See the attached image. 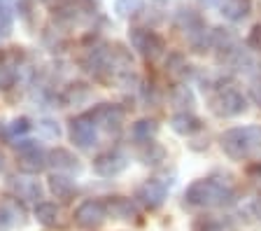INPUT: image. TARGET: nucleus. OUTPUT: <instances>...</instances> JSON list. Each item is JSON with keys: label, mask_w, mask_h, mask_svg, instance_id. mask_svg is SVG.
Masks as SVG:
<instances>
[{"label": "nucleus", "mask_w": 261, "mask_h": 231, "mask_svg": "<svg viewBox=\"0 0 261 231\" xmlns=\"http://www.w3.org/2000/svg\"><path fill=\"white\" fill-rule=\"evenodd\" d=\"M233 189L224 185L217 177H203V180L191 182L185 192V203L194 208H224L233 203Z\"/></svg>", "instance_id": "nucleus-1"}, {"label": "nucleus", "mask_w": 261, "mask_h": 231, "mask_svg": "<svg viewBox=\"0 0 261 231\" xmlns=\"http://www.w3.org/2000/svg\"><path fill=\"white\" fill-rule=\"evenodd\" d=\"M222 149L228 159L245 161L261 149V129L259 126H236L228 129L219 138Z\"/></svg>", "instance_id": "nucleus-2"}, {"label": "nucleus", "mask_w": 261, "mask_h": 231, "mask_svg": "<svg viewBox=\"0 0 261 231\" xmlns=\"http://www.w3.org/2000/svg\"><path fill=\"white\" fill-rule=\"evenodd\" d=\"M210 110L217 117H238L247 110V98L233 87L217 89L210 96Z\"/></svg>", "instance_id": "nucleus-3"}, {"label": "nucleus", "mask_w": 261, "mask_h": 231, "mask_svg": "<svg viewBox=\"0 0 261 231\" xmlns=\"http://www.w3.org/2000/svg\"><path fill=\"white\" fill-rule=\"evenodd\" d=\"M16 152H19V171L28 173V175H35L47 166V152L35 145V140H23L21 145H16Z\"/></svg>", "instance_id": "nucleus-4"}, {"label": "nucleus", "mask_w": 261, "mask_h": 231, "mask_svg": "<svg viewBox=\"0 0 261 231\" xmlns=\"http://www.w3.org/2000/svg\"><path fill=\"white\" fill-rule=\"evenodd\" d=\"M70 140L82 149H89L98 143V126L91 115H80L70 119Z\"/></svg>", "instance_id": "nucleus-5"}, {"label": "nucleus", "mask_w": 261, "mask_h": 231, "mask_svg": "<svg viewBox=\"0 0 261 231\" xmlns=\"http://www.w3.org/2000/svg\"><path fill=\"white\" fill-rule=\"evenodd\" d=\"M130 42H133V47L149 61H154L156 56H161L163 47H166L163 40L159 38L154 31H147V28H133V31H130Z\"/></svg>", "instance_id": "nucleus-6"}, {"label": "nucleus", "mask_w": 261, "mask_h": 231, "mask_svg": "<svg viewBox=\"0 0 261 231\" xmlns=\"http://www.w3.org/2000/svg\"><path fill=\"white\" fill-rule=\"evenodd\" d=\"M105 217H108V210L103 201H84L75 210V222L82 229H98L105 222Z\"/></svg>", "instance_id": "nucleus-7"}, {"label": "nucleus", "mask_w": 261, "mask_h": 231, "mask_svg": "<svg viewBox=\"0 0 261 231\" xmlns=\"http://www.w3.org/2000/svg\"><path fill=\"white\" fill-rule=\"evenodd\" d=\"M166 194H168V185L163 180H159V177H152V180H147L145 185L138 187L136 198L142 206H147L149 210H154L166 201Z\"/></svg>", "instance_id": "nucleus-8"}, {"label": "nucleus", "mask_w": 261, "mask_h": 231, "mask_svg": "<svg viewBox=\"0 0 261 231\" xmlns=\"http://www.w3.org/2000/svg\"><path fill=\"white\" fill-rule=\"evenodd\" d=\"M124 168H126V157H121L119 152H103L93 159V171L103 177L119 175Z\"/></svg>", "instance_id": "nucleus-9"}, {"label": "nucleus", "mask_w": 261, "mask_h": 231, "mask_svg": "<svg viewBox=\"0 0 261 231\" xmlns=\"http://www.w3.org/2000/svg\"><path fill=\"white\" fill-rule=\"evenodd\" d=\"M91 117H93V121H96V126H103V129H108V131H119L121 121H124V110L117 108V105L103 103L91 112Z\"/></svg>", "instance_id": "nucleus-10"}, {"label": "nucleus", "mask_w": 261, "mask_h": 231, "mask_svg": "<svg viewBox=\"0 0 261 231\" xmlns=\"http://www.w3.org/2000/svg\"><path fill=\"white\" fill-rule=\"evenodd\" d=\"M103 203H105L108 215L117 217V220H136L138 217L136 203H133L130 198H126V196H110L108 201H103Z\"/></svg>", "instance_id": "nucleus-11"}, {"label": "nucleus", "mask_w": 261, "mask_h": 231, "mask_svg": "<svg viewBox=\"0 0 261 231\" xmlns=\"http://www.w3.org/2000/svg\"><path fill=\"white\" fill-rule=\"evenodd\" d=\"M47 164H51L59 173H70V171H77L80 168V161L77 157L70 152V149H63V147H56L47 154Z\"/></svg>", "instance_id": "nucleus-12"}, {"label": "nucleus", "mask_w": 261, "mask_h": 231, "mask_svg": "<svg viewBox=\"0 0 261 231\" xmlns=\"http://www.w3.org/2000/svg\"><path fill=\"white\" fill-rule=\"evenodd\" d=\"M170 126H173V131L179 133V136H191V133L201 131L203 124H201V119L194 117L191 112H179V115H173Z\"/></svg>", "instance_id": "nucleus-13"}, {"label": "nucleus", "mask_w": 261, "mask_h": 231, "mask_svg": "<svg viewBox=\"0 0 261 231\" xmlns=\"http://www.w3.org/2000/svg\"><path fill=\"white\" fill-rule=\"evenodd\" d=\"M49 189L54 192V196L68 201V198L75 194V182H72L68 175H63V173L56 171V173H51V175H49Z\"/></svg>", "instance_id": "nucleus-14"}, {"label": "nucleus", "mask_w": 261, "mask_h": 231, "mask_svg": "<svg viewBox=\"0 0 261 231\" xmlns=\"http://www.w3.org/2000/svg\"><path fill=\"white\" fill-rule=\"evenodd\" d=\"M35 220L47 229H54L61 224V210L56 203H38L35 206Z\"/></svg>", "instance_id": "nucleus-15"}, {"label": "nucleus", "mask_w": 261, "mask_h": 231, "mask_svg": "<svg viewBox=\"0 0 261 231\" xmlns=\"http://www.w3.org/2000/svg\"><path fill=\"white\" fill-rule=\"evenodd\" d=\"M222 14L231 21H243L250 14V0H226L222 3Z\"/></svg>", "instance_id": "nucleus-16"}, {"label": "nucleus", "mask_w": 261, "mask_h": 231, "mask_svg": "<svg viewBox=\"0 0 261 231\" xmlns=\"http://www.w3.org/2000/svg\"><path fill=\"white\" fill-rule=\"evenodd\" d=\"M12 189L16 192V196L23 201H38L42 189L35 180H12Z\"/></svg>", "instance_id": "nucleus-17"}, {"label": "nucleus", "mask_w": 261, "mask_h": 231, "mask_svg": "<svg viewBox=\"0 0 261 231\" xmlns=\"http://www.w3.org/2000/svg\"><path fill=\"white\" fill-rule=\"evenodd\" d=\"M159 126L154 119H140L133 124V138H136L138 143H149L154 136H156Z\"/></svg>", "instance_id": "nucleus-18"}, {"label": "nucleus", "mask_w": 261, "mask_h": 231, "mask_svg": "<svg viewBox=\"0 0 261 231\" xmlns=\"http://www.w3.org/2000/svg\"><path fill=\"white\" fill-rule=\"evenodd\" d=\"M194 231H224V222L212 215H203L194 222Z\"/></svg>", "instance_id": "nucleus-19"}, {"label": "nucleus", "mask_w": 261, "mask_h": 231, "mask_svg": "<svg viewBox=\"0 0 261 231\" xmlns=\"http://www.w3.org/2000/svg\"><path fill=\"white\" fill-rule=\"evenodd\" d=\"M166 68H168V72L173 77H179V75H185V68H187V63H185V59L179 54H170V59H168V63H166Z\"/></svg>", "instance_id": "nucleus-20"}, {"label": "nucleus", "mask_w": 261, "mask_h": 231, "mask_svg": "<svg viewBox=\"0 0 261 231\" xmlns=\"http://www.w3.org/2000/svg\"><path fill=\"white\" fill-rule=\"evenodd\" d=\"M10 33H12V14L5 7H0V40L7 38Z\"/></svg>", "instance_id": "nucleus-21"}, {"label": "nucleus", "mask_w": 261, "mask_h": 231, "mask_svg": "<svg viewBox=\"0 0 261 231\" xmlns=\"http://www.w3.org/2000/svg\"><path fill=\"white\" fill-rule=\"evenodd\" d=\"M28 129H31V121H28L26 117H19V119L12 121L10 133H12V136H21V133H26Z\"/></svg>", "instance_id": "nucleus-22"}, {"label": "nucleus", "mask_w": 261, "mask_h": 231, "mask_svg": "<svg viewBox=\"0 0 261 231\" xmlns=\"http://www.w3.org/2000/svg\"><path fill=\"white\" fill-rule=\"evenodd\" d=\"M247 44H250V47H254V49H261V23L252 28L250 38H247Z\"/></svg>", "instance_id": "nucleus-23"}, {"label": "nucleus", "mask_w": 261, "mask_h": 231, "mask_svg": "<svg viewBox=\"0 0 261 231\" xmlns=\"http://www.w3.org/2000/svg\"><path fill=\"white\" fill-rule=\"evenodd\" d=\"M250 94H252V98H254V103L261 108V77H259V80H254V82H252V87H250Z\"/></svg>", "instance_id": "nucleus-24"}, {"label": "nucleus", "mask_w": 261, "mask_h": 231, "mask_svg": "<svg viewBox=\"0 0 261 231\" xmlns=\"http://www.w3.org/2000/svg\"><path fill=\"white\" fill-rule=\"evenodd\" d=\"M0 168H3V157H0Z\"/></svg>", "instance_id": "nucleus-25"}, {"label": "nucleus", "mask_w": 261, "mask_h": 231, "mask_svg": "<svg viewBox=\"0 0 261 231\" xmlns=\"http://www.w3.org/2000/svg\"><path fill=\"white\" fill-rule=\"evenodd\" d=\"M44 3H51V0H44Z\"/></svg>", "instance_id": "nucleus-26"}]
</instances>
